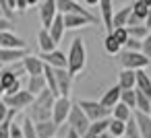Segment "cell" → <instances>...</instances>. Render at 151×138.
Wrapping results in <instances>:
<instances>
[{"label": "cell", "instance_id": "obj_39", "mask_svg": "<svg viewBox=\"0 0 151 138\" xmlns=\"http://www.w3.org/2000/svg\"><path fill=\"white\" fill-rule=\"evenodd\" d=\"M11 138H25V134H23V128H21V124H11Z\"/></svg>", "mask_w": 151, "mask_h": 138}, {"label": "cell", "instance_id": "obj_26", "mask_svg": "<svg viewBox=\"0 0 151 138\" xmlns=\"http://www.w3.org/2000/svg\"><path fill=\"white\" fill-rule=\"evenodd\" d=\"M132 15V6H122L114 13V27H126L128 19Z\"/></svg>", "mask_w": 151, "mask_h": 138}, {"label": "cell", "instance_id": "obj_44", "mask_svg": "<svg viewBox=\"0 0 151 138\" xmlns=\"http://www.w3.org/2000/svg\"><path fill=\"white\" fill-rule=\"evenodd\" d=\"M9 9H11L13 13L17 11V0H9Z\"/></svg>", "mask_w": 151, "mask_h": 138}, {"label": "cell", "instance_id": "obj_23", "mask_svg": "<svg viewBox=\"0 0 151 138\" xmlns=\"http://www.w3.org/2000/svg\"><path fill=\"white\" fill-rule=\"evenodd\" d=\"M110 120H112V115L110 117H104V120H97V122H91V126H89V130L85 132L83 138H95V136H101L104 132H108Z\"/></svg>", "mask_w": 151, "mask_h": 138}, {"label": "cell", "instance_id": "obj_38", "mask_svg": "<svg viewBox=\"0 0 151 138\" xmlns=\"http://www.w3.org/2000/svg\"><path fill=\"white\" fill-rule=\"evenodd\" d=\"M122 50H130V52H143V41L141 39H134V37H128V41L124 43Z\"/></svg>", "mask_w": 151, "mask_h": 138}, {"label": "cell", "instance_id": "obj_3", "mask_svg": "<svg viewBox=\"0 0 151 138\" xmlns=\"http://www.w3.org/2000/svg\"><path fill=\"white\" fill-rule=\"evenodd\" d=\"M118 62L122 68H130V70H141L147 68L151 64V58L143 52H130V50H122L118 54Z\"/></svg>", "mask_w": 151, "mask_h": 138}, {"label": "cell", "instance_id": "obj_24", "mask_svg": "<svg viewBox=\"0 0 151 138\" xmlns=\"http://www.w3.org/2000/svg\"><path fill=\"white\" fill-rule=\"evenodd\" d=\"M48 89V80H46V74H35V76H29L27 80V91L33 93V97H37L42 91Z\"/></svg>", "mask_w": 151, "mask_h": 138}, {"label": "cell", "instance_id": "obj_41", "mask_svg": "<svg viewBox=\"0 0 151 138\" xmlns=\"http://www.w3.org/2000/svg\"><path fill=\"white\" fill-rule=\"evenodd\" d=\"M143 54H147V56L151 58V31H149V35L143 39Z\"/></svg>", "mask_w": 151, "mask_h": 138}, {"label": "cell", "instance_id": "obj_43", "mask_svg": "<svg viewBox=\"0 0 151 138\" xmlns=\"http://www.w3.org/2000/svg\"><path fill=\"white\" fill-rule=\"evenodd\" d=\"M64 138H83V136H81V134H79L77 130H73V128H68V132H66V136H64Z\"/></svg>", "mask_w": 151, "mask_h": 138}, {"label": "cell", "instance_id": "obj_8", "mask_svg": "<svg viewBox=\"0 0 151 138\" xmlns=\"http://www.w3.org/2000/svg\"><path fill=\"white\" fill-rule=\"evenodd\" d=\"M58 4L56 0H42L40 2V21L46 29H50V25L54 23V19L58 17Z\"/></svg>", "mask_w": 151, "mask_h": 138}, {"label": "cell", "instance_id": "obj_32", "mask_svg": "<svg viewBox=\"0 0 151 138\" xmlns=\"http://www.w3.org/2000/svg\"><path fill=\"white\" fill-rule=\"evenodd\" d=\"M21 128H23V134H25V138H40L37 136V130H35V122L25 113V117L21 120Z\"/></svg>", "mask_w": 151, "mask_h": 138}, {"label": "cell", "instance_id": "obj_15", "mask_svg": "<svg viewBox=\"0 0 151 138\" xmlns=\"http://www.w3.org/2000/svg\"><path fill=\"white\" fill-rule=\"evenodd\" d=\"M23 66H25V72L27 76H35V74H44V68H46V62L40 58V56H31L27 54L23 60Z\"/></svg>", "mask_w": 151, "mask_h": 138}, {"label": "cell", "instance_id": "obj_47", "mask_svg": "<svg viewBox=\"0 0 151 138\" xmlns=\"http://www.w3.org/2000/svg\"><path fill=\"white\" fill-rule=\"evenodd\" d=\"M143 4H147V6H151V0H141Z\"/></svg>", "mask_w": 151, "mask_h": 138}, {"label": "cell", "instance_id": "obj_14", "mask_svg": "<svg viewBox=\"0 0 151 138\" xmlns=\"http://www.w3.org/2000/svg\"><path fill=\"white\" fill-rule=\"evenodd\" d=\"M0 48L25 50V48H27V41H25L21 35H17V33H13V31L9 29V31H2V33H0Z\"/></svg>", "mask_w": 151, "mask_h": 138}, {"label": "cell", "instance_id": "obj_29", "mask_svg": "<svg viewBox=\"0 0 151 138\" xmlns=\"http://www.w3.org/2000/svg\"><path fill=\"white\" fill-rule=\"evenodd\" d=\"M132 113H134V109H130L126 103H118L114 109H112V117H116V120H122V122H128L130 117H132Z\"/></svg>", "mask_w": 151, "mask_h": 138}, {"label": "cell", "instance_id": "obj_37", "mask_svg": "<svg viewBox=\"0 0 151 138\" xmlns=\"http://www.w3.org/2000/svg\"><path fill=\"white\" fill-rule=\"evenodd\" d=\"M112 33H114V37L120 41V46L124 48V43H126V41H128V37H130V35H128V29H126V27H114V31H112Z\"/></svg>", "mask_w": 151, "mask_h": 138}, {"label": "cell", "instance_id": "obj_49", "mask_svg": "<svg viewBox=\"0 0 151 138\" xmlns=\"http://www.w3.org/2000/svg\"><path fill=\"white\" fill-rule=\"evenodd\" d=\"M0 70H4V64H2V62H0Z\"/></svg>", "mask_w": 151, "mask_h": 138}, {"label": "cell", "instance_id": "obj_16", "mask_svg": "<svg viewBox=\"0 0 151 138\" xmlns=\"http://www.w3.org/2000/svg\"><path fill=\"white\" fill-rule=\"evenodd\" d=\"M120 97H122V89H120V85L116 83L114 87H110L104 95H101V99H99V103L104 105V107H108L110 111L120 103Z\"/></svg>", "mask_w": 151, "mask_h": 138}, {"label": "cell", "instance_id": "obj_20", "mask_svg": "<svg viewBox=\"0 0 151 138\" xmlns=\"http://www.w3.org/2000/svg\"><path fill=\"white\" fill-rule=\"evenodd\" d=\"M118 85L122 91L126 89H137V70H130V68H122L118 72Z\"/></svg>", "mask_w": 151, "mask_h": 138}, {"label": "cell", "instance_id": "obj_19", "mask_svg": "<svg viewBox=\"0 0 151 138\" xmlns=\"http://www.w3.org/2000/svg\"><path fill=\"white\" fill-rule=\"evenodd\" d=\"M35 130L40 138H54L60 130V126L54 120H44V122H35Z\"/></svg>", "mask_w": 151, "mask_h": 138}, {"label": "cell", "instance_id": "obj_25", "mask_svg": "<svg viewBox=\"0 0 151 138\" xmlns=\"http://www.w3.org/2000/svg\"><path fill=\"white\" fill-rule=\"evenodd\" d=\"M64 31H66V25H64V15L58 13V17L54 19V23L50 25V35L54 37V41L60 43V39L64 37Z\"/></svg>", "mask_w": 151, "mask_h": 138}, {"label": "cell", "instance_id": "obj_4", "mask_svg": "<svg viewBox=\"0 0 151 138\" xmlns=\"http://www.w3.org/2000/svg\"><path fill=\"white\" fill-rule=\"evenodd\" d=\"M2 99H4V103H6L11 109H15V111H27L35 97H33L31 91L21 89V91H17V93H13V95H4Z\"/></svg>", "mask_w": 151, "mask_h": 138}, {"label": "cell", "instance_id": "obj_28", "mask_svg": "<svg viewBox=\"0 0 151 138\" xmlns=\"http://www.w3.org/2000/svg\"><path fill=\"white\" fill-rule=\"evenodd\" d=\"M104 50H106L110 56H118V54L122 52V46H120V41L114 37V33H108V35H106V39H104Z\"/></svg>", "mask_w": 151, "mask_h": 138}, {"label": "cell", "instance_id": "obj_18", "mask_svg": "<svg viewBox=\"0 0 151 138\" xmlns=\"http://www.w3.org/2000/svg\"><path fill=\"white\" fill-rule=\"evenodd\" d=\"M64 25H66V29H79V27H87V25H95V23H93V19H89L85 15L68 13V15H64Z\"/></svg>", "mask_w": 151, "mask_h": 138}, {"label": "cell", "instance_id": "obj_35", "mask_svg": "<svg viewBox=\"0 0 151 138\" xmlns=\"http://www.w3.org/2000/svg\"><path fill=\"white\" fill-rule=\"evenodd\" d=\"M124 138H143V136H141V130H139V124H137V120H134V113H132V117L126 122V134H124Z\"/></svg>", "mask_w": 151, "mask_h": 138}, {"label": "cell", "instance_id": "obj_27", "mask_svg": "<svg viewBox=\"0 0 151 138\" xmlns=\"http://www.w3.org/2000/svg\"><path fill=\"white\" fill-rule=\"evenodd\" d=\"M137 89L143 91V93H147L151 97V76L145 72V68L137 70Z\"/></svg>", "mask_w": 151, "mask_h": 138}, {"label": "cell", "instance_id": "obj_34", "mask_svg": "<svg viewBox=\"0 0 151 138\" xmlns=\"http://www.w3.org/2000/svg\"><path fill=\"white\" fill-rule=\"evenodd\" d=\"M149 11H151V6H147V4H143L141 0H134V4H132V15L137 17V19H141L143 23H145V19H147V15H149Z\"/></svg>", "mask_w": 151, "mask_h": 138}, {"label": "cell", "instance_id": "obj_22", "mask_svg": "<svg viewBox=\"0 0 151 138\" xmlns=\"http://www.w3.org/2000/svg\"><path fill=\"white\" fill-rule=\"evenodd\" d=\"M134 120H137V124H139L141 136H143V138H151V113H145V111L134 109Z\"/></svg>", "mask_w": 151, "mask_h": 138}, {"label": "cell", "instance_id": "obj_42", "mask_svg": "<svg viewBox=\"0 0 151 138\" xmlns=\"http://www.w3.org/2000/svg\"><path fill=\"white\" fill-rule=\"evenodd\" d=\"M0 6H2V11H4V15H6L9 19H13V15H15V13H13V11L9 9V0H0Z\"/></svg>", "mask_w": 151, "mask_h": 138}, {"label": "cell", "instance_id": "obj_45", "mask_svg": "<svg viewBox=\"0 0 151 138\" xmlns=\"http://www.w3.org/2000/svg\"><path fill=\"white\" fill-rule=\"evenodd\" d=\"M85 4H87V6H97L99 0H85Z\"/></svg>", "mask_w": 151, "mask_h": 138}, {"label": "cell", "instance_id": "obj_17", "mask_svg": "<svg viewBox=\"0 0 151 138\" xmlns=\"http://www.w3.org/2000/svg\"><path fill=\"white\" fill-rule=\"evenodd\" d=\"M25 56H27V48H25V50L0 48V62H2L4 66H9V64H15V62H21Z\"/></svg>", "mask_w": 151, "mask_h": 138}, {"label": "cell", "instance_id": "obj_36", "mask_svg": "<svg viewBox=\"0 0 151 138\" xmlns=\"http://www.w3.org/2000/svg\"><path fill=\"white\" fill-rule=\"evenodd\" d=\"M120 101L126 103L130 109H137V89H126V91H122Z\"/></svg>", "mask_w": 151, "mask_h": 138}, {"label": "cell", "instance_id": "obj_6", "mask_svg": "<svg viewBox=\"0 0 151 138\" xmlns=\"http://www.w3.org/2000/svg\"><path fill=\"white\" fill-rule=\"evenodd\" d=\"M77 103L81 105V109L87 113V117H89L91 122H97V120H104V117H110V115H112V111H110L108 107H104L99 101L81 99V101H77Z\"/></svg>", "mask_w": 151, "mask_h": 138}, {"label": "cell", "instance_id": "obj_51", "mask_svg": "<svg viewBox=\"0 0 151 138\" xmlns=\"http://www.w3.org/2000/svg\"><path fill=\"white\" fill-rule=\"evenodd\" d=\"M95 138H101V136H95Z\"/></svg>", "mask_w": 151, "mask_h": 138}, {"label": "cell", "instance_id": "obj_9", "mask_svg": "<svg viewBox=\"0 0 151 138\" xmlns=\"http://www.w3.org/2000/svg\"><path fill=\"white\" fill-rule=\"evenodd\" d=\"M56 70V85H58V97H68L70 89H73V78L75 74H70L68 68H54Z\"/></svg>", "mask_w": 151, "mask_h": 138}, {"label": "cell", "instance_id": "obj_5", "mask_svg": "<svg viewBox=\"0 0 151 138\" xmlns=\"http://www.w3.org/2000/svg\"><path fill=\"white\" fill-rule=\"evenodd\" d=\"M66 124H68L73 130H77L81 136H85V132H87V130H89V126H91V120L87 117V113L81 109V105H79V103H73V109H70V113H68Z\"/></svg>", "mask_w": 151, "mask_h": 138}, {"label": "cell", "instance_id": "obj_21", "mask_svg": "<svg viewBox=\"0 0 151 138\" xmlns=\"http://www.w3.org/2000/svg\"><path fill=\"white\" fill-rule=\"evenodd\" d=\"M37 46H40V52H52V50H56L58 41H54V37L50 35V29L42 27L37 33Z\"/></svg>", "mask_w": 151, "mask_h": 138}, {"label": "cell", "instance_id": "obj_2", "mask_svg": "<svg viewBox=\"0 0 151 138\" xmlns=\"http://www.w3.org/2000/svg\"><path fill=\"white\" fill-rule=\"evenodd\" d=\"M68 70L70 74H79L85 70L87 66V48H85V41L81 37H75L73 43H70V50H68Z\"/></svg>", "mask_w": 151, "mask_h": 138}, {"label": "cell", "instance_id": "obj_52", "mask_svg": "<svg viewBox=\"0 0 151 138\" xmlns=\"http://www.w3.org/2000/svg\"><path fill=\"white\" fill-rule=\"evenodd\" d=\"M54 138H58V136H54Z\"/></svg>", "mask_w": 151, "mask_h": 138}, {"label": "cell", "instance_id": "obj_1", "mask_svg": "<svg viewBox=\"0 0 151 138\" xmlns=\"http://www.w3.org/2000/svg\"><path fill=\"white\" fill-rule=\"evenodd\" d=\"M54 101H56V95L50 91V89H46V91H42L35 99H33V103L29 105V109H27V115L33 120V122H44V120H52V109H54Z\"/></svg>", "mask_w": 151, "mask_h": 138}, {"label": "cell", "instance_id": "obj_10", "mask_svg": "<svg viewBox=\"0 0 151 138\" xmlns=\"http://www.w3.org/2000/svg\"><path fill=\"white\" fill-rule=\"evenodd\" d=\"M0 87L4 89V95H13L21 91V76H17L11 68H4L2 76H0Z\"/></svg>", "mask_w": 151, "mask_h": 138}, {"label": "cell", "instance_id": "obj_7", "mask_svg": "<svg viewBox=\"0 0 151 138\" xmlns=\"http://www.w3.org/2000/svg\"><path fill=\"white\" fill-rule=\"evenodd\" d=\"M70 109H73V101H70V97H62V95L56 97V101H54V109H52V120H54L58 126L66 124Z\"/></svg>", "mask_w": 151, "mask_h": 138}, {"label": "cell", "instance_id": "obj_40", "mask_svg": "<svg viewBox=\"0 0 151 138\" xmlns=\"http://www.w3.org/2000/svg\"><path fill=\"white\" fill-rule=\"evenodd\" d=\"M9 29H13V19L0 17V33H2V31H9Z\"/></svg>", "mask_w": 151, "mask_h": 138}, {"label": "cell", "instance_id": "obj_12", "mask_svg": "<svg viewBox=\"0 0 151 138\" xmlns=\"http://www.w3.org/2000/svg\"><path fill=\"white\" fill-rule=\"evenodd\" d=\"M40 58L52 68H68V56H64V52H60V50L40 52Z\"/></svg>", "mask_w": 151, "mask_h": 138}, {"label": "cell", "instance_id": "obj_50", "mask_svg": "<svg viewBox=\"0 0 151 138\" xmlns=\"http://www.w3.org/2000/svg\"><path fill=\"white\" fill-rule=\"evenodd\" d=\"M0 76H2V70H0Z\"/></svg>", "mask_w": 151, "mask_h": 138}, {"label": "cell", "instance_id": "obj_46", "mask_svg": "<svg viewBox=\"0 0 151 138\" xmlns=\"http://www.w3.org/2000/svg\"><path fill=\"white\" fill-rule=\"evenodd\" d=\"M40 2H42V0H27V4H29V9H31V6H40Z\"/></svg>", "mask_w": 151, "mask_h": 138}, {"label": "cell", "instance_id": "obj_33", "mask_svg": "<svg viewBox=\"0 0 151 138\" xmlns=\"http://www.w3.org/2000/svg\"><path fill=\"white\" fill-rule=\"evenodd\" d=\"M137 109L139 111H145V113H151V97L143 91L137 89Z\"/></svg>", "mask_w": 151, "mask_h": 138}, {"label": "cell", "instance_id": "obj_13", "mask_svg": "<svg viewBox=\"0 0 151 138\" xmlns=\"http://www.w3.org/2000/svg\"><path fill=\"white\" fill-rule=\"evenodd\" d=\"M99 15H101V25L106 27L108 33L114 31V4L112 0H99Z\"/></svg>", "mask_w": 151, "mask_h": 138}, {"label": "cell", "instance_id": "obj_31", "mask_svg": "<svg viewBox=\"0 0 151 138\" xmlns=\"http://www.w3.org/2000/svg\"><path fill=\"white\" fill-rule=\"evenodd\" d=\"M126 29H128V35H130V37L141 39V41H143V39L149 35V31H151V29H149L145 23H139V25H128Z\"/></svg>", "mask_w": 151, "mask_h": 138}, {"label": "cell", "instance_id": "obj_48", "mask_svg": "<svg viewBox=\"0 0 151 138\" xmlns=\"http://www.w3.org/2000/svg\"><path fill=\"white\" fill-rule=\"evenodd\" d=\"M0 17H6V15H4V11H2V6H0Z\"/></svg>", "mask_w": 151, "mask_h": 138}, {"label": "cell", "instance_id": "obj_30", "mask_svg": "<svg viewBox=\"0 0 151 138\" xmlns=\"http://www.w3.org/2000/svg\"><path fill=\"white\" fill-rule=\"evenodd\" d=\"M108 132H110L114 138H124V134H126V122L112 117V120H110V128H108Z\"/></svg>", "mask_w": 151, "mask_h": 138}, {"label": "cell", "instance_id": "obj_11", "mask_svg": "<svg viewBox=\"0 0 151 138\" xmlns=\"http://www.w3.org/2000/svg\"><path fill=\"white\" fill-rule=\"evenodd\" d=\"M56 4H58V11L62 13V15H68V13H79V15H85V17H89V19H93V23L97 25V17L95 15H91L85 6H81L77 0H56Z\"/></svg>", "mask_w": 151, "mask_h": 138}]
</instances>
